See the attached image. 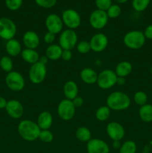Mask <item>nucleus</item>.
Here are the masks:
<instances>
[{
  "label": "nucleus",
  "mask_w": 152,
  "mask_h": 153,
  "mask_svg": "<svg viewBox=\"0 0 152 153\" xmlns=\"http://www.w3.org/2000/svg\"><path fill=\"white\" fill-rule=\"evenodd\" d=\"M121 143H120V141H113V146L114 149H119V148H120L121 146Z\"/></svg>",
  "instance_id": "nucleus-45"
},
{
  "label": "nucleus",
  "mask_w": 152,
  "mask_h": 153,
  "mask_svg": "<svg viewBox=\"0 0 152 153\" xmlns=\"http://www.w3.org/2000/svg\"><path fill=\"white\" fill-rule=\"evenodd\" d=\"M0 67L3 71L8 73L13 71V63L10 56H3L0 59Z\"/></svg>",
  "instance_id": "nucleus-29"
},
{
  "label": "nucleus",
  "mask_w": 152,
  "mask_h": 153,
  "mask_svg": "<svg viewBox=\"0 0 152 153\" xmlns=\"http://www.w3.org/2000/svg\"><path fill=\"white\" fill-rule=\"evenodd\" d=\"M146 38L144 33L139 30H132L124 35L123 43L127 48L132 50H138L143 47Z\"/></svg>",
  "instance_id": "nucleus-3"
},
{
  "label": "nucleus",
  "mask_w": 152,
  "mask_h": 153,
  "mask_svg": "<svg viewBox=\"0 0 152 153\" xmlns=\"http://www.w3.org/2000/svg\"><path fill=\"white\" fill-rule=\"evenodd\" d=\"M134 102L139 106H142L147 104L148 96L144 91H139L134 94Z\"/></svg>",
  "instance_id": "nucleus-30"
},
{
  "label": "nucleus",
  "mask_w": 152,
  "mask_h": 153,
  "mask_svg": "<svg viewBox=\"0 0 152 153\" xmlns=\"http://www.w3.org/2000/svg\"><path fill=\"white\" fill-rule=\"evenodd\" d=\"M106 105L111 111L127 110L131 104V100L129 96L122 91H114L108 95L106 100Z\"/></svg>",
  "instance_id": "nucleus-1"
},
{
  "label": "nucleus",
  "mask_w": 152,
  "mask_h": 153,
  "mask_svg": "<svg viewBox=\"0 0 152 153\" xmlns=\"http://www.w3.org/2000/svg\"><path fill=\"white\" fill-rule=\"evenodd\" d=\"M63 91V94L66 97L65 99L72 100L78 96V86H77V83L74 81H67L64 84Z\"/></svg>",
  "instance_id": "nucleus-20"
},
{
  "label": "nucleus",
  "mask_w": 152,
  "mask_h": 153,
  "mask_svg": "<svg viewBox=\"0 0 152 153\" xmlns=\"http://www.w3.org/2000/svg\"><path fill=\"white\" fill-rule=\"evenodd\" d=\"M72 58V50H68V49H63L61 55V59L63 60L64 61H69Z\"/></svg>",
  "instance_id": "nucleus-39"
},
{
  "label": "nucleus",
  "mask_w": 152,
  "mask_h": 153,
  "mask_svg": "<svg viewBox=\"0 0 152 153\" xmlns=\"http://www.w3.org/2000/svg\"><path fill=\"white\" fill-rule=\"evenodd\" d=\"M91 51H93L96 53L102 52L107 49L109 43V40L107 36L104 33H96L93 34L89 40Z\"/></svg>",
  "instance_id": "nucleus-12"
},
{
  "label": "nucleus",
  "mask_w": 152,
  "mask_h": 153,
  "mask_svg": "<svg viewBox=\"0 0 152 153\" xmlns=\"http://www.w3.org/2000/svg\"><path fill=\"white\" fill-rule=\"evenodd\" d=\"M125 84V78L122 77H118L117 78V82H116V85H124Z\"/></svg>",
  "instance_id": "nucleus-43"
},
{
  "label": "nucleus",
  "mask_w": 152,
  "mask_h": 153,
  "mask_svg": "<svg viewBox=\"0 0 152 153\" xmlns=\"http://www.w3.org/2000/svg\"><path fill=\"white\" fill-rule=\"evenodd\" d=\"M151 70V73H152V67H151V70Z\"/></svg>",
  "instance_id": "nucleus-47"
},
{
  "label": "nucleus",
  "mask_w": 152,
  "mask_h": 153,
  "mask_svg": "<svg viewBox=\"0 0 152 153\" xmlns=\"http://www.w3.org/2000/svg\"><path fill=\"white\" fill-rule=\"evenodd\" d=\"M143 33H144V35L146 39L152 40V24L148 25L145 29V31H143Z\"/></svg>",
  "instance_id": "nucleus-40"
},
{
  "label": "nucleus",
  "mask_w": 152,
  "mask_h": 153,
  "mask_svg": "<svg viewBox=\"0 0 152 153\" xmlns=\"http://www.w3.org/2000/svg\"><path fill=\"white\" fill-rule=\"evenodd\" d=\"M112 0H95L97 9L107 11V9L112 5Z\"/></svg>",
  "instance_id": "nucleus-36"
},
{
  "label": "nucleus",
  "mask_w": 152,
  "mask_h": 153,
  "mask_svg": "<svg viewBox=\"0 0 152 153\" xmlns=\"http://www.w3.org/2000/svg\"><path fill=\"white\" fill-rule=\"evenodd\" d=\"M151 5H152V0H151Z\"/></svg>",
  "instance_id": "nucleus-48"
},
{
  "label": "nucleus",
  "mask_w": 152,
  "mask_h": 153,
  "mask_svg": "<svg viewBox=\"0 0 152 153\" xmlns=\"http://www.w3.org/2000/svg\"><path fill=\"white\" fill-rule=\"evenodd\" d=\"M61 18L63 25L69 29H76L81 24V17L78 12L74 9H66L63 10Z\"/></svg>",
  "instance_id": "nucleus-10"
},
{
  "label": "nucleus",
  "mask_w": 152,
  "mask_h": 153,
  "mask_svg": "<svg viewBox=\"0 0 152 153\" xmlns=\"http://www.w3.org/2000/svg\"><path fill=\"white\" fill-rule=\"evenodd\" d=\"M55 39H56V34H53L52 32H49V31H47L44 34V36H43V41L46 44H53Z\"/></svg>",
  "instance_id": "nucleus-38"
},
{
  "label": "nucleus",
  "mask_w": 152,
  "mask_h": 153,
  "mask_svg": "<svg viewBox=\"0 0 152 153\" xmlns=\"http://www.w3.org/2000/svg\"><path fill=\"white\" fill-rule=\"evenodd\" d=\"M114 1H116V2L119 3V4H123V3L127 2L128 0H114Z\"/></svg>",
  "instance_id": "nucleus-46"
},
{
  "label": "nucleus",
  "mask_w": 152,
  "mask_h": 153,
  "mask_svg": "<svg viewBox=\"0 0 152 153\" xmlns=\"http://www.w3.org/2000/svg\"><path fill=\"white\" fill-rule=\"evenodd\" d=\"M5 83L10 91L19 92L25 88V81L20 73L17 71H11L6 75Z\"/></svg>",
  "instance_id": "nucleus-8"
},
{
  "label": "nucleus",
  "mask_w": 152,
  "mask_h": 153,
  "mask_svg": "<svg viewBox=\"0 0 152 153\" xmlns=\"http://www.w3.org/2000/svg\"><path fill=\"white\" fill-rule=\"evenodd\" d=\"M109 17L107 12L104 10H93L89 16V24L92 28L96 30H100L104 28L108 22Z\"/></svg>",
  "instance_id": "nucleus-11"
},
{
  "label": "nucleus",
  "mask_w": 152,
  "mask_h": 153,
  "mask_svg": "<svg viewBox=\"0 0 152 153\" xmlns=\"http://www.w3.org/2000/svg\"><path fill=\"white\" fill-rule=\"evenodd\" d=\"M5 49L9 56L11 57H16L21 55L22 51L20 42L15 38L7 40L5 44Z\"/></svg>",
  "instance_id": "nucleus-21"
},
{
  "label": "nucleus",
  "mask_w": 152,
  "mask_h": 153,
  "mask_svg": "<svg viewBox=\"0 0 152 153\" xmlns=\"http://www.w3.org/2000/svg\"><path fill=\"white\" fill-rule=\"evenodd\" d=\"M114 71L118 77L125 78L132 73L133 66L131 63L128 61H121L116 66Z\"/></svg>",
  "instance_id": "nucleus-22"
},
{
  "label": "nucleus",
  "mask_w": 152,
  "mask_h": 153,
  "mask_svg": "<svg viewBox=\"0 0 152 153\" xmlns=\"http://www.w3.org/2000/svg\"><path fill=\"white\" fill-rule=\"evenodd\" d=\"M72 101L73 105H74L75 107L76 108H77L81 107L83 104V98L80 97H79V96H77V97H75V98L74 100H72Z\"/></svg>",
  "instance_id": "nucleus-41"
},
{
  "label": "nucleus",
  "mask_w": 152,
  "mask_h": 153,
  "mask_svg": "<svg viewBox=\"0 0 152 153\" xmlns=\"http://www.w3.org/2000/svg\"><path fill=\"white\" fill-rule=\"evenodd\" d=\"M137 146L132 140H128L122 143L119 149V153H137Z\"/></svg>",
  "instance_id": "nucleus-28"
},
{
  "label": "nucleus",
  "mask_w": 152,
  "mask_h": 153,
  "mask_svg": "<svg viewBox=\"0 0 152 153\" xmlns=\"http://www.w3.org/2000/svg\"><path fill=\"white\" fill-rule=\"evenodd\" d=\"M106 12H107V14L109 18H110V19H116V18H117L121 14L122 9H121L120 6L119 4H112L107 9V10Z\"/></svg>",
  "instance_id": "nucleus-32"
},
{
  "label": "nucleus",
  "mask_w": 152,
  "mask_h": 153,
  "mask_svg": "<svg viewBox=\"0 0 152 153\" xmlns=\"http://www.w3.org/2000/svg\"><path fill=\"white\" fill-rule=\"evenodd\" d=\"M7 114L13 119H20L24 114V107L22 103L16 100L7 101L5 108Z\"/></svg>",
  "instance_id": "nucleus-16"
},
{
  "label": "nucleus",
  "mask_w": 152,
  "mask_h": 153,
  "mask_svg": "<svg viewBox=\"0 0 152 153\" xmlns=\"http://www.w3.org/2000/svg\"><path fill=\"white\" fill-rule=\"evenodd\" d=\"M7 101L5 98L2 97H0V109H5L7 105Z\"/></svg>",
  "instance_id": "nucleus-42"
},
{
  "label": "nucleus",
  "mask_w": 152,
  "mask_h": 153,
  "mask_svg": "<svg viewBox=\"0 0 152 153\" xmlns=\"http://www.w3.org/2000/svg\"><path fill=\"white\" fill-rule=\"evenodd\" d=\"M63 49L61 47L59 44H51L49 45L46 49V56L49 61H58L61 59L62 52Z\"/></svg>",
  "instance_id": "nucleus-23"
},
{
  "label": "nucleus",
  "mask_w": 152,
  "mask_h": 153,
  "mask_svg": "<svg viewBox=\"0 0 152 153\" xmlns=\"http://www.w3.org/2000/svg\"><path fill=\"white\" fill-rule=\"evenodd\" d=\"M20 55L24 61L31 64V65L38 62L40 58L38 52L36 49H26V48L22 49Z\"/></svg>",
  "instance_id": "nucleus-24"
},
{
  "label": "nucleus",
  "mask_w": 152,
  "mask_h": 153,
  "mask_svg": "<svg viewBox=\"0 0 152 153\" xmlns=\"http://www.w3.org/2000/svg\"><path fill=\"white\" fill-rule=\"evenodd\" d=\"M17 131L19 136L24 140L31 142L39 138L41 130L34 121L31 120H22L18 124Z\"/></svg>",
  "instance_id": "nucleus-2"
},
{
  "label": "nucleus",
  "mask_w": 152,
  "mask_h": 153,
  "mask_svg": "<svg viewBox=\"0 0 152 153\" xmlns=\"http://www.w3.org/2000/svg\"><path fill=\"white\" fill-rule=\"evenodd\" d=\"M39 61H40V62H41V63H43V64H46H46H47L48 61H49V59H48L47 57H46V55H45V56L40 57V60H39Z\"/></svg>",
  "instance_id": "nucleus-44"
},
{
  "label": "nucleus",
  "mask_w": 152,
  "mask_h": 153,
  "mask_svg": "<svg viewBox=\"0 0 152 153\" xmlns=\"http://www.w3.org/2000/svg\"><path fill=\"white\" fill-rule=\"evenodd\" d=\"M76 108L73 105L72 101L63 99L59 102L57 108L58 117L63 121H69L75 115Z\"/></svg>",
  "instance_id": "nucleus-7"
},
{
  "label": "nucleus",
  "mask_w": 152,
  "mask_h": 153,
  "mask_svg": "<svg viewBox=\"0 0 152 153\" xmlns=\"http://www.w3.org/2000/svg\"><path fill=\"white\" fill-rule=\"evenodd\" d=\"M80 78L83 83L92 85L96 84L98 79V73L92 68L85 67L80 72Z\"/></svg>",
  "instance_id": "nucleus-19"
},
{
  "label": "nucleus",
  "mask_w": 152,
  "mask_h": 153,
  "mask_svg": "<svg viewBox=\"0 0 152 153\" xmlns=\"http://www.w3.org/2000/svg\"><path fill=\"white\" fill-rule=\"evenodd\" d=\"M76 49H77V52L82 55H86V54L89 53L91 51L89 42L87 40H81V41L78 42L76 46Z\"/></svg>",
  "instance_id": "nucleus-33"
},
{
  "label": "nucleus",
  "mask_w": 152,
  "mask_h": 153,
  "mask_svg": "<svg viewBox=\"0 0 152 153\" xmlns=\"http://www.w3.org/2000/svg\"><path fill=\"white\" fill-rule=\"evenodd\" d=\"M139 117L145 123L152 122V105L145 104L140 106L139 109Z\"/></svg>",
  "instance_id": "nucleus-25"
},
{
  "label": "nucleus",
  "mask_w": 152,
  "mask_h": 153,
  "mask_svg": "<svg viewBox=\"0 0 152 153\" xmlns=\"http://www.w3.org/2000/svg\"><path fill=\"white\" fill-rule=\"evenodd\" d=\"M106 132L109 138L113 141H120L125 135V130L123 126L116 121L110 122L106 126Z\"/></svg>",
  "instance_id": "nucleus-13"
},
{
  "label": "nucleus",
  "mask_w": 152,
  "mask_h": 153,
  "mask_svg": "<svg viewBox=\"0 0 152 153\" xmlns=\"http://www.w3.org/2000/svg\"><path fill=\"white\" fill-rule=\"evenodd\" d=\"M117 78L114 70L106 69L98 74L96 84L101 89L109 90L116 85Z\"/></svg>",
  "instance_id": "nucleus-4"
},
{
  "label": "nucleus",
  "mask_w": 152,
  "mask_h": 153,
  "mask_svg": "<svg viewBox=\"0 0 152 153\" xmlns=\"http://www.w3.org/2000/svg\"><path fill=\"white\" fill-rule=\"evenodd\" d=\"M87 153H110V146L104 140L92 138L86 143Z\"/></svg>",
  "instance_id": "nucleus-15"
},
{
  "label": "nucleus",
  "mask_w": 152,
  "mask_h": 153,
  "mask_svg": "<svg viewBox=\"0 0 152 153\" xmlns=\"http://www.w3.org/2000/svg\"><path fill=\"white\" fill-rule=\"evenodd\" d=\"M17 31V27L12 19L7 17L0 18V37L9 40L14 38Z\"/></svg>",
  "instance_id": "nucleus-9"
},
{
  "label": "nucleus",
  "mask_w": 152,
  "mask_h": 153,
  "mask_svg": "<svg viewBox=\"0 0 152 153\" xmlns=\"http://www.w3.org/2000/svg\"><path fill=\"white\" fill-rule=\"evenodd\" d=\"M110 114L111 110L107 105L101 106L95 111V118L100 122H104L109 119Z\"/></svg>",
  "instance_id": "nucleus-27"
},
{
  "label": "nucleus",
  "mask_w": 152,
  "mask_h": 153,
  "mask_svg": "<svg viewBox=\"0 0 152 153\" xmlns=\"http://www.w3.org/2000/svg\"><path fill=\"white\" fill-rule=\"evenodd\" d=\"M45 25L48 31L55 34L61 33V31L63 30L64 25L62 18L56 13H51L48 15L45 21Z\"/></svg>",
  "instance_id": "nucleus-14"
},
{
  "label": "nucleus",
  "mask_w": 152,
  "mask_h": 153,
  "mask_svg": "<svg viewBox=\"0 0 152 153\" xmlns=\"http://www.w3.org/2000/svg\"><path fill=\"white\" fill-rule=\"evenodd\" d=\"M38 139H40L43 143H49L54 140V134L49 129L41 130Z\"/></svg>",
  "instance_id": "nucleus-34"
},
{
  "label": "nucleus",
  "mask_w": 152,
  "mask_h": 153,
  "mask_svg": "<svg viewBox=\"0 0 152 153\" xmlns=\"http://www.w3.org/2000/svg\"><path fill=\"white\" fill-rule=\"evenodd\" d=\"M37 124L40 130H48L52 127L53 124V116L47 111H44L40 113L37 117Z\"/></svg>",
  "instance_id": "nucleus-18"
},
{
  "label": "nucleus",
  "mask_w": 152,
  "mask_h": 153,
  "mask_svg": "<svg viewBox=\"0 0 152 153\" xmlns=\"http://www.w3.org/2000/svg\"><path fill=\"white\" fill-rule=\"evenodd\" d=\"M151 0H133L132 6L137 12H142L149 5Z\"/></svg>",
  "instance_id": "nucleus-31"
},
{
  "label": "nucleus",
  "mask_w": 152,
  "mask_h": 153,
  "mask_svg": "<svg viewBox=\"0 0 152 153\" xmlns=\"http://www.w3.org/2000/svg\"><path fill=\"white\" fill-rule=\"evenodd\" d=\"M75 137L79 141L87 143L92 139V133L87 127L80 126L76 129Z\"/></svg>",
  "instance_id": "nucleus-26"
},
{
  "label": "nucleus",
  "mask_w": 152,
  "mask_h": 153,
  "mask_svg": "<svg viewBox=\"0 0 152 153\" xmlns=\"http://www.w3.org/2000/svg\"><path fill=\"white\" fill-rule=\"evenodd\" d=\"M47 75V68L46 64L38 62L31 65L28 71V77L31 83L40 85L46 79Z\"/></svg>",
  "instance_id": "nucleus-6"
},
{
  "label": "nucleus",
  "mask_w": 152,
  "mask_h": 153,
  "mask_svg": "<svg viewBox=\"0 0 152 153\" xmlns=\"http://www.w3.org/2000/svg\"><path fill=\"white\" fill-rule=\"evenodd\" d=\"M36 4L43 8H51L56 4L57 0H34Z\"/></svg>",
  "instance_id": "nucleus-37"
},
{
  "label": "nucleus",
  "mask_w": 152,
  "mask_h": 153,
  "mask_svg": "<svg viewBox=\"0 0 152 153\" xmlns=\"http://www.w3.org/2000/svg\"><path fill=\"white\" fill-rule=\"evenodd\" d=\"M77 34L75 30L64 29L61 31L59 37V43L63 49L72 50L77 44Z\"/></svg>",
  "instance_id": "nucleus-5"
},
{
  "label": "nucleus",
  "mask_w": 152,
  "mask_h": 153,
  "mask_svg": "<svg viewBox=\"0 0 152 153\" xmlns=\"http://www.w3.org/2000/svg\"><path fill=\"white\" fill-rule=\"evenodd\" d=\"M22 43L26 49H37L40 45V37L34 31H27L22 36Z\"/></svg>",
  "instance_id": "nucleus-17"
},
{
  "label": "nucleus",
  "mask_w": 152,
  "mask_h": 153,
  "mask_svg": "<svg viewBox=\"0 0 152 153\" xmlns=\"http://www.w3.org/2000/svg\"><path fill=\"white\" fill-rule=\"evenodd\" d=\"M6 7L10 10H17L22 4V0H5Z\"/></svg>",
  "instance_id": "nucleus-35"
}]
</instances>
